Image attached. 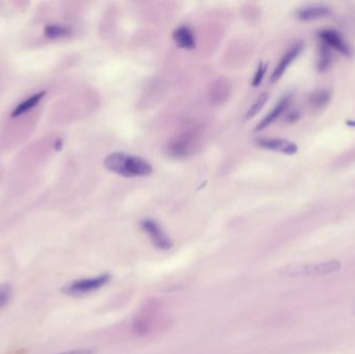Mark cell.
Returning a JSON list of instances; mask_svg holds the SVG:
<instances>
[{
    "instance_id": "7c38bea8",
    "label": "cell",
    "mask_w": 355,
    "mask_h": 354,
    "mask_svg": "<svg viewBox=\"0 0 355 354\" xmlns=\"http://www.w3.org/2000/svg\"><path fill=\"white\" fill-rule=\"evenodd\" d=\"M44 35L48 39H60V37H68L71 35L70 27L66 25L49 24L46 25L44 29Z\"/></svg>"
},
{
    "instance_id": "30bf717a",
    "label": "cell",
    "mask_w": 355,
    "mask_h": 354,
    "mask_svg": "<svg viewBox=\"0 0 355 354\" xmlns=\"http://www.w3.org/2000/svg\"><path fill=\"white\" fill-rule=\"evenodd\" d=\"M173 39L180 48H184V49H193L194 46H196L193 33L187 26H181L177 28L174 31Z\"/></svg>"
},
{
    "instance_id": "ac0fdd59",
    "label": "cell",
    "mask_w": 355,
    "mask_h": 354,
    "mask_svg": "<svg viewBox=\"0 0 355 354\" xmlns=\"http://www.w3.org/2000/svg\"><path fill=\"white\" fill-rule=\"evenodd\" d=\"M58 354H96V351L91 348L75 349V351H66Z\"/></svg>"
},
{
    "instance_id": "52a82bcc",
    "label": "cell",
    "mask_w": 355,
    "mask_h": 354,
    "mask_svg": "<svg viewBox=\"0 0 355 354\" xmlns=\"http://www.w3.org/2000/svg\"><path fill=\"white\" fill-rule=\"evenodd\" d=\"M331 14V6L325 3H311L296 10V18L304 22L327 18Z\"/></svg>"
},
{
    "instance_id": "3957f363",
    "label": "cell",
    "mask_w": 355,
    "mask_h": 354,
    "mask_svg": "<svg viewBox=\"0 0 355 354\" xmlns=\"http://www.w3.org/2000/svg\"><path fill=\"white\" fill-rule=\"evenodd\" d=\"M110 281H112V276L108 274L94 276V278H79V280H75L64 285L62 288V292L69 297H83V295H87L100 290L105 287Z\"/></svg>"
},
{
    "instance_id": "8fae6325",
    "label": "cell",
    "mask_w": 355,
    "mask_h": 354,
    "mask_svg": "<svg viewBox=\"0 0 355 354\" xmlns=\"http://www.w3.org/2000/svg\"><path fill=\"white\" fill-rule=\"evenodd\" d=\"M45 95V91H39V93L35 94V95L29 97L28 99L25 100V101L21 102L12 110V118H18V116H22V114H26L29 110L33 109V107H35L41 102V100L43 99Z\"/></svg>"
},
{
    "instance_id": "e0dca14e",
    "label": "cell",
    "mask_w": 355,
    "mask_h": 354,
    "mask_svg": "<svg viewBox=\"0 0 355 354\" xmlns=\"http://www.w3.org/2000/svg\"><path fill=\"white\" fill-rule=\"evenodd\" d=\"M267 64L261 62L259 66L258 71H257L256 75H254V80H252V85L254 87H259L262 82L263 78H264L265 74H266Z\"/></svg>"
},
{
    "instance_id": "9a60e30c",
    "label": "cell",
    "mask_w": 355,
    "mask_h": 354,
    "mask_svg": "<svg viewBox=\"0 0 355 354\" xmlns=\"http://www.w3.org/2000/svg\"><path fill=\"white\" fill-rule=\"evenodd\" d=\"M327 46L323 44L322 50H321L320 60H319L318 68L319 70L324 72L327 69L329 68V64H331V55L329 53V49Z\"/></svg>"
},
{
    "instance_id": "2e32d148",
    "label": "cell",
    "mask_w": 355,
    "mask_h": 354,
    "mask_svg": "<svg viewBox=\"0 0 355 354\" xmlns=\"http://www.w3.org/2000/svg\"><path fill=\"white\" fill-rule=\"evenodd\" d=\"M10 295H12V288H10V285H0V310L8 303Z\"/></svg>"
},
{
    "instance_id": "8992f818",
    "label": "cell",
    "mask_w": 355,
    "mask_h": 354,
    "mask_svg": "<svg viewBox=\"0 0 355 354\" xmlns=\"http://www.w3.org/2000/svg\"><path fill=\"white\" fill-rule=\"evenodd\" d=\"M319 37H320L322 43L327 47L337 50L338 52L343 54L344 56H347V57L352 56V51L349 45L342 37L341 33H338V31L334 30V29H324V30L320 31Z\"/></svg>"
},
{
    "instance_id": "277c9868",
    "label": "cell",
    "mask_w": 355,
    "mask_h": 354,
    "mask_svg": "<svg viewBox=\"0 0 355 354\" xmlns=\"http://www.w3.org/2000/svg\"><path fill=\"white\" fill-rule=\"evenodd\" d=\"M141 227L147 233L148 236L150 237L152 242L157 249H162V251H168L172 249V240L155 220H149V218L144 220L141 222Z\"/></svg>"
},
{
    "instance_id": "ba28073f",
    "label": "cell",
    "mask_w": 355,
    "mask_h": 354,
    "mask_svg": "<svg viewBox=\"0 0 355 354\" xmlns=\"http://www.w3.org/2000/svg\"><path fill=\"white\" fill-rule=\"evenodd\" d=\"M304 47V44L302 43V42H297V43L294 44V45L286 52L285 55L282 57L281 62H279L277 68L273 71L272 75H271V82H277V80L281 79L284 73L289 68L290 64L302 53Z\"/></svg>"
},
{
    "instance_id": "9c48e42d",
    "label": "cell",
    "mask_w": 355,
    "mask_h": 354,
    "mask_svg": "<svg viewBox=\"0 0 355 354\" xmlns=\"http://www.w3.org/2000/svg\"><path fill=\"white\" fill-rule=\"evenodd\" d=\"M290 101H291V97H290V96H287V97L279 100V103H277V105H275V107L271 110L270 114H267V116L261 121L260 124L257 126L256 130H263V129L270 126V125L272 124L273 122H275V121L282 116V114L285 112L286 108L289 106Z\"/></svg>"
},
{
    "instance_id": "d6986e66",
    "label": "cell",
    "mask_w": 355,
    "mask_h": 354,
    "mask_svg": "<svg viewBox=\"0 0 355 354\" xmlns=\"http://www.w3.org/2000/svg\"><path fill=\"white\" fill-rule=\"evenodd\" d=\"M54 149H55V151H60L62 149V139H56L55 143H54Z\"/></svg>"
},
{
    "instance_id": "6da1fadb",
    "label": "cell",
    "mask_w": 355,
    "mask_h": 354,
    "mask_svg": "<svg viewBox=\"0 0 355 354\" xmlns=\"http://www.w3.org/2000/svg\"><path fill=\"white\" fill-rule=\"evenodd\" d=\"M104 166L110 172L128 178L149 176L153 172L151 164L137 156L112 153L105 158Z\"/></svg>"
},
{
    "instance_id": "4fadbf2b",
    "label": "cell",
    "mask_w": 355,
    "mask_h": 354,
    "mask_svg": "<svg viewBox=\"0 0 355 354\" xmlns=\"http://www.w3.org/2000/svg\"><path fill=\"white\" fill-rule=\"evenodd\" d=\"M267 100H268V94H262V95L258 98V100H257L256 103L248 109V114H245V120H250V118H254V116L262 109Z\"/></svg>"
},
{
    "instance_id": "5b68a950",
    "label": "cell",
    "mask_w": 355,
    "mask_h": 354,
    "mask_svg": "<svg viewBox=\"0 0 355 354\" xmlns=\"http://www.w3.org/2000/svg\"><path fill=\"white\" fill-rule=\"evenodd\" d=\"M258 147L270 151L279 152L286 155H294L297 153L298 147L292 141L287 139H275V137H260L254 141Z\"/></svg>"
},
{
    "instance_id": "5bb4252c",
    "label": "cell",
    "mask_w": 355,
    "mask_h": 354,
    "mask_svg": "<svg viewBox=\"0 0 355 354\" xmlns=\"http://www.w3.org/2000/svg\"><path fill=\"white\" fill-rule=\"evenodd\" d=\"M331 100V94L327 91H319L318 93L314 94L312 98V103L315 107L322 108L327 106Z\"/></svg>"
},
{
    "instance_id": "7a4b0ae2",
    "label": "cell",
    "mask_w": 355,
    "mask_h": 354,
    "mask_svg": "<svg viewBox=\"0 0 355 354\" xmlns=\"http://www.w3.org/2000/svg\"><path fill=\"white\" fill-rule=\"evenodd\" d=\"M342 263L338 260L320 262V263L291 264L279 270V276L287 278L302 276H321L335 274L341 269Z\"/></svg>"
}]
</instances>
